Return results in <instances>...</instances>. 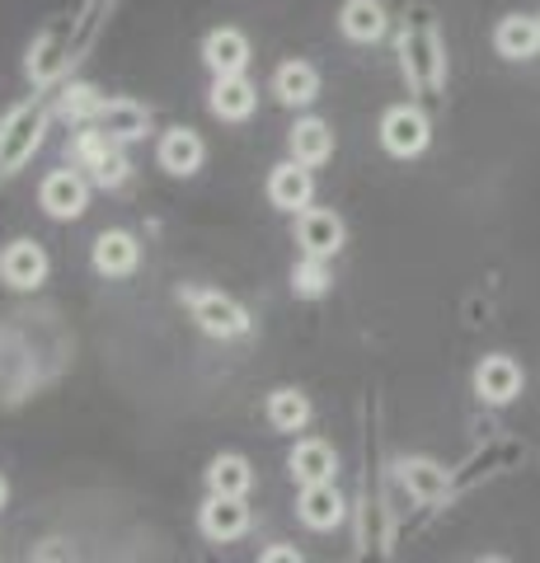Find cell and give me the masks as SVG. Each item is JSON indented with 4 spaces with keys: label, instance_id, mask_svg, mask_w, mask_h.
Instances as JSON below:
<instances>
[{
    "label": "cell",
    "instance_id": "1",
    "mask_svg": "<svg viewBox=\"0 0 540 563\" xmlns=\"http://www.w3.org/2000/svg\"><path fill=\"white\" fill-rule=\"evenodd\" d=\"M179 301L194 310L198 329L212 333V339H240V333H250V310L240 301H231V296L207 291V287H184Z\"/></svg>",
    "mask_w": 540,
    "mask_h": 563
},
{
    "label": "cell",
    "instance_id": "2",
    "mask_svg": "<svg viewBox=\"0 0 540 563\" xmlns=\"http://www.w3.org/2000/svg\"><path fill=\"white\" fill-rule=\"evenodd\" d=\"M71 155H76V165H80V169H90V174H95V184H103V188H118V184L128 179L123 141L109 136V132L99 128V122H95V128H85V132L76 136Z\"/></svg>",
    "mask_w": 540,
    "mask_h": 563
},
{
    "label": "cell",
    "instance_id": "3",
    "mask_svg": "<svg viewBox=\"0 0 540 563\" xmlns=\"http://www.w3.org/2000/svg\"><path fill=\"white\" fill-rule=\"evenodd\" d=\"M399 52H405V70L418 90H442L447 80V62H442V43L423 20L405 24V38H399Z\"/></svg>",
    "mask_w": 540,
    "mask_h": 563
},
{
    "label": "cell",
    "instance_id": "4",
    "mask_svg": "<svg viewBox=\"0 0 540 563\" xmlns=\"http://www.w3.org/2000/svg\"><path fill=\"white\" fill-rule=\"evenodd\" d=\"M432 141V128L428 118L418 109H390L386 118H381V146H386L390 155H399V161H414V155H423Z\"/></svg>",
    "mask_w": 540,
    "mask_h": 563
},
{
    "label": "cell",
    "instance_id": "5",
    "mask_svg": "<svg viewBox=\"0 0 540 563\" xmlns=\"http://www.w3.org/2000/svg\"><path fill=\"white\" fill-rule=\"evenodd\" d=\"M38 202L52 221H76V217H85V207H90V184H85L76 169H52L38 188Z\"/></svg>",
    "mask_w": 540,
    "mask_h": 563
},
{
    "label": "cell",
    "instance_id": "6",
    "mask_svg": "<svg viewBox=\"0 0 540 563\" xmlns=\"http://www.w3.org/2000/svg\"><path fill=\"white\" fill-rule=\"evenodd\" d=\"M198 526H202L207 540L231 544V540H240L250 531V507H245V498H231V493H212L207 507H202V517H198Z\"/></svg>",
    "mask_w": 540,
    "mask_h": 563
},
{
    "label": "cell",
    "instance_id": "7",
    "mask_svg": "<svg viewBox=\"0 0 540 563\" xmlns=\"http://www.w3.org/2000/svg\"><path fill=\"white\" fill-rule=\"evenodd\" d=\"M296 244H301L306 254L334 258V254L343 250V221L334 217V211H324V207L296 211Z\"/></svg>",
    "mask_w": 540,
    "mask_h": 563
},
{
    "label": "cell",
    "instance_id": "8",
    "mask_svg": "<svg viewBox=\"0 0 540 563\" xmlns=\"http://www.w3.org/2000/svg\"><path fill=\"white\" fill-rule=\"evenodd\" d=\"M0 277H5V287H14V291L43 287V282H47V254H43V244L14 240L10 250L0 254Z\"/></svg>",
    "mask_w": 540,
    "mask_h": 563
},
{
    "label": "cell",
    "instance_id": "9",
    "mask_svg": "<svg viewBox=\"0 0 540 563\" xmlns=\"http://www.w3.org/2000/svg\"><path fill=\"white\" fill-rule=\"evenodd\" d=\"M38 136H43V113L38 109H20L10 122H5V132H0V174H14L24 161H29V151L38 146Z\"/></svg>",
    "mask_w": 540,
    "mask_h": 563
},
{
    "label": "cell",
    "instance_id": "10",
    "mask_svg": "<svg viewBox=\"0 0 540 563\" xmlns=\"http://www.w3.org/2000/svg\"><path fill=\"white\" fill-rule=\"evenodd\" d=\"M310 198H316V179H310V165L287 161V165L273 169V179H268V202H273L277 211H306Z\"/></svg>",
    "mask_w": 540,
    "mask_h": 563
},
{
    "label": "cell",
    "instance_id": "11",
    "mask_svg": "<svg viewBox=\"0 0 540 563\" xmlns=\"http://www.w3.org/2000/svg\"><path fill=\"white\" fill-rule=\"evenodd\" d=\"M296 512L310 531H334L343 521V493L334 488V479L324 484H301V503H296Z\"/></svg>",
    "mask_w": 540,
    "mask_h": 563
},
{
    "label": "cell",
    "instance_id": "12",
    "mask_svg": "<svg viewBox=\"0 0 540 563\" xmlns=\"http://www.w3.org/2000/svg\"><path fill=\"white\" fill-rule=\"evenodd\" d=\"M202 62L217 70V76H240L250 66V38L240 29H212L202 43Z\"/></svg>",
    "mask_w": 540,
    "mask_h": 563
},
{
    "label": "cell",
    "instance_id": "13",
    "mask_svg": "<svg viewBox=\"0 0 540 563\" xmlns=\"http://www.w3.org/2000/svg\"><path fill=\"white\" fill-rule=\"evenodd\" d=\"M475 390L489 404H508L521 395V366L513 357H484L475 372Z\"/></svg>",
    "mask_w": 540,
    "mask_h": 563
},
{
    "label": "cell",
    "instance_id": "14",
    "mask_svg": "<svg viewBox=\"0 0 540 563\" xmlns=\"http://www.w3.org/2000/svg\"><path fill=\"white\" fill-rule=\"evenodd\" d=\"M254 103H258V90L245 80V70H240V76H217V85H212V113L221 122H245L254 113Z\"/></svg>",
    "mask_w": 540,
    "mask_h": 563
},
{
    "label": "cell",
    "instance_id": "15",
    "mask_svg": "<svg viewBox=\"0 0 540 563\" xmlns=\"http://www.w3.org/2000/svg\"><path fill=\"white\" fill-rule=\"evenodd\" d=\"M291 479H301V484H324V479H334V470H339V455L329 442H320V437H306V442H296L291 451Z\"/></svg>",
    "mask_w": 540,
    "mask_h": 563
},
{
    "label": "cell",
    "instance_id": "16",
    "mask_svg": "<svg viewBox=\"0 0 540 563\" xmlns=\"http://www.w3.org/2000/svg\"><path fill=\"white\" fill-rule=\"evenodd\" d=\"M202 155H207V146H202V136H198V132L174 128V132L161 136V169L179 174V179H188V174H198V169H202Z\"/></svg>",
    "mask_w": 540,
    "mask_h": 563
},
{
    "label": "cell",
    "instance_id": "17",
    "mask_svg": "<svg viewBox=\"0 0 540 563\" xmlns=\"http://www.w3.org/2000/svg\"><path fill=\"white\" fill-rule=\"evenodd\" d=\"M136 258H142V244H136L128 231H103L95 240V268L103 277H128V273H136Z\"/></svg>",
    "mask_w": 540,
    "mask_h": 563
},
{
    "label": "cell",
    "instance_id": "18",
    "mask_svg": "<svg viewBox=\"0 0 540 563\" xmlns=\"http://www.w3.org/2000/svg\"><path fill=\"white\" fill-rule=\"evenodd\" d=\"M95 122L118 141H136V136L151 132V113L136 99H103V109H99Z\"/></svg>",
    "mask_w": 540,
    "mask_h": 563
},
{
    "label": "cell",
    "instance_id": "19",
    "mask_svg": "<svg viewBox=\"0 0 540 563\" xmlns=\"http://www.w3.org/2000/svg\"><path fill=\"white\" fill-rule=\"evenodd\" d=\"M494 47H498V57H508V62L536 57V52H540L536 20H527V14H508V20L498 24V33H494Z\"/></svg>",
    "mask_w": 540,
    "mask_h": 563
},
{
    "label": "cell",
    "instance_id": "20",
    "mask_svg": "<svg viewBox=\"0 0 540 563\" xmlns=\"http://www.w3.org/2000/svg\"><path fill=\"white\" fill-rule=\"evenodd\" d=\"M329 155H334V132H329V122L320 118H301L291 128V161L301 165H324Z\"/></svg>",
    "mask_w": 540,
    "mask_h": 563
},
{
    "label": "cell",
    "instance_id": "21",
    "mask_svg": "<svg viewBox=\"0 0 540 563\" xmlns=\"http://www.w3.org/2000/svg\"><path fill=\"white\" fill-rule=\"evenodd\" d=\"M273 95L283 99V103H310L320 95V76H316V66L310 62H283L277 66V76H273Z\"/></svg>",
    "mask_w": 540,
    "mask_h": 563
},
{
    "label": "cell",
    "instance_id": "22",
    "mask_svg": "<svg viewBox=\"0 0 540 563\" xmlns=\"http://www.w3.org/2000/svg\"><path fill=\"white\" fill-rule=\"evenodd\" d=\"M399 484H405L418 503H438V498H447L451 474L438 461H405L399 465Z\"/></svg>",
    "mask_w": 540,
    "mask_h": 563
},
{
    "label": "cell",
    "instance_id": "23",
    "mask_svg": "<svg viewBox=\"0 0 540 563\" xmlns=\"http://www.w3.org/2000/svg\"><path fill=\"white\" fill-rule=\"evenodd\" d=\"M339 29L353 43H376L386 33V10H381V0H348L339 14Z\"/></svg>",
    "mask_w": 540,
    "mask_h": 563
},
{
    "label": "cell",
    "instance_id": "24",
    "mask_svg": "<svg viewBox=\"0 0 540 563\" xmlns=\"http://www.w3.org/2000/svg\"><path fill=\"white\" fill-rule=\"evenodd\" d=\"M254 484V470L245 455H217L212 465H207V488L212 493H231V498H245Z\"/></svg>",
    "mask_w": 540,
    "mask_h": 563
},
{
    "label": "cell",
    "instance_id": "25",
    "mask_svg": "<svg viewBox=\"0 0 540 563\" xmlns=\"http://www.w3.org/2000/svg\"><path fill=\"white\" fill-rule=\"evenodd\" d=\"M268 422L277 432H301L310 422V399L301 390H273L268 395Z\"/></svg>",
    "mask_w": 540,
    "mask_h": 563
},
{
    "label": "cell",
    "instance_id": "26",
    "mask_svg": "<svg viewBox=\"0 0 540 563\" xmlns=\"http://www.w3.org/2000/svg\"><path fill=\"white\" fill-rule=\"evenodd\" d=\"M329 287H334V268H329L324 254H306V258L291 268V291L306 296V301H316V296H324Z\"/></svg>",
    "mask_w": 540,
    "mask_h": 563
},
{
    "label": "cell",
    "instance_id": "27",
    "mask_svg": "<svg viewBox=\"0 0 540 563\" xmlns=\"http://www.w3.org/2000/svg\"><path fill=\"white\" fill-rule=\"evenodd\" d=\"M103 109V95L95 90V85H71V90L62 95V113L71 122H95Z\"/></svg>",
    "mask_w": 540,
    "mask_h": 563
},
{
    "label": "cell",
    "instance_id": "28",
    "mask_svg": "<svg viewBox=\"0 0 540 563\" xmlns=\"http://www.w3.org/2000/svg\"><path fill=\"white\" fill-rule=\"evenodd\" d=\"M264 559H268V563H277V559H301V554L287 550V544H277V550H264Z\"/></svg>",
    "mask_w": 540,
    "mask_h": 563
},
{
    "label": "cell",
    "instance_id": "29",
    "mask_svg": "<svg viewBox=\"0 0 540 563\" xmlns=\"http://www.w3.org/2000/svg\"><path fill=\"white\" fill-rule=\"evenodd\" d=\"M5 498H10V488H5V474H0V507H5Z\"/></svg>",
    "mask_w": 540,
    "mask_h": 563
},
{
    "label": "cell",
    "instance_id": "30",
    "mask_svg": "<svg viewBox=\"0 0 540 563\" xmlns=\"http://www.w3.org/2000/svg\"><path fill=\"white\" fill-rule=\"evenodd\" d=\"M536 29H540V14H536Z\"/></svg>",
    "mask_w": 540,
    "mask_h": 563
}]
</instances>
